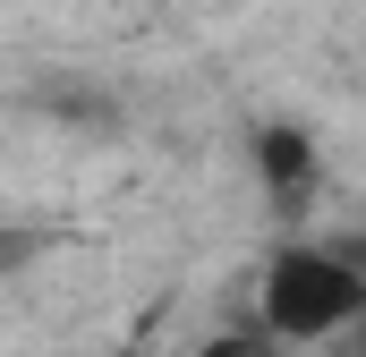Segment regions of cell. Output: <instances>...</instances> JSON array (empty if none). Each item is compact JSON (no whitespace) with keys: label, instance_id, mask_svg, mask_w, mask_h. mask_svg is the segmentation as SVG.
Instances as JSON below:
<instances>
[{"label":"cell","instance_id":"cell-1","mask_svg":"<svg viewBox=\"0 0 366 357\" xmlns=\"http://www.w3.org/2000/svg\"><path fill=\"white\" fill-rule=\"evenodd\" d=\"M350 315H366V272L324 247H290L264 272V332L273 341H324Z\"/></svg>","mask_w":366,"mask_h":357},{"label":"cell","instance_id":"cell-2","mask_svg":"<svg viewBox=\"0 0 366 357\" xmlns=\"http://www.w3.org/2000/svg\"><path fill=\"white\" fill-rule=\"evenodd\" d=\"M256 171L273 187V204H307V196H315V136L290 128V119H273V128L256 136Z\"/></svg>","mask_w":366,"mask_h":357},{"label":"cell","instance_id":"cell-3","mask_svg":"<svg viewBox=\"0 0 366 357\" xmlns=\"http://www.w3.org/2000/svg\"><path fill=\"white\" fill-rule=\"evenodd\" d=\"M196 357H264V341L256 332H222V341H204Z\"/></svg>","mask_w":366,"mask_h":357}]
</instances>
